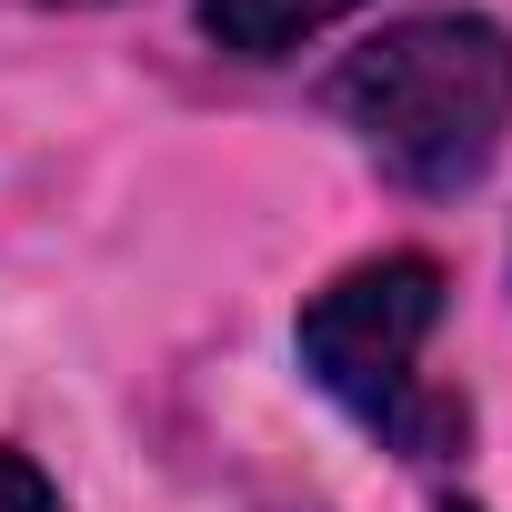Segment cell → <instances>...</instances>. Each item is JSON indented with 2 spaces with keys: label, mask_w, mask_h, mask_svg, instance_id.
Returning <instances> with one entry per match:
<instances>
[{
  "label": "cell",
  "mask_w": 512,
  "mask_h": 512,
  "mask_svg": "<svg viewBox=\"0 0 512 512\" xmlns=\"http://www.w3.org/2000/svg\"><path fill=\"white\" fill-rule=\"evenodd\" d=\"M332 111L402 191L452 201L512 131V31L492 11H412L332 71Z\"/></svg>",
  "instance_id": "cell-1"
},
{
  "label": "cell",
  "mask_w": 512,
  "mask_h": 512,
  "mask_svg": "<svg viewBox=\"0 0 512 512\" xmlns=\"http://www.w3.org/2000/svg\"><path fill=\"white\" fill-rule=\"evenodd\" d=\"M442 292L452 282H442L432 251H372V262L332 272L292 322L312 392H332L352 422H372L402 452H442L462 432V402L422 392V342L442 332Z\"/></svg>",
  "instance_id": "cell-2"
},
{
  "label": "cell",
  "mask_w": 512,
  "mask_h": 512,
  "mask_svg": "<svg viewBox=\"0 0 512 512\" xmlns=\"http://www.w3.org/2000/svg\"><path fill=\"white\" fill-rule=\"evenodd\" d=\"M362 0H201V41L231 61H292L302 41H322L332 21H352Z\"/></svg>",
  "instance_id": "cell-3"
},
{
  "label": "cell",
  "mask_w": 512,
  "mask_h": 512,
  "mask_svg": "<svg viewBox=\"0 0 512 512\" xmlns=\"http://www.w3.org/2000/svg\"><path fill=\"white\" fill-rule=\"evenodd\" d=\"M0 512H61V492H51V472L21 452V442H0Z\"/></svg>",
  "instance_id": "cell-4"
},
{
  "label": "cell",
  "mask_w": 512,
  "mask_h": 512,
  "mask_svg": "<svg viewBox=\"0 0 512 512\" xmlns=\"http://www.w3.org/2000/svg\"><path fill=\"white\" fill-rule=\"evenodd\" d=\"M432 512H482V502H462V492H442V502H432Z\"/></svg>",
  "instance_id": "cell-5"
},
{
  "label": "cell",
  "mask_w": 512,
  "mask_h": 512,
  "mask_svg": "<svg viewBox=\"0 0 512 512\" xmlns=\"http://www.w3.org/2000/svg\"><path fill=\"white\" fill-rule=\"evenodd\" d=\"M61 11H81V0H61Z\"/></svg>",
  "instance_id": "cell-6"
}]
</instances>
